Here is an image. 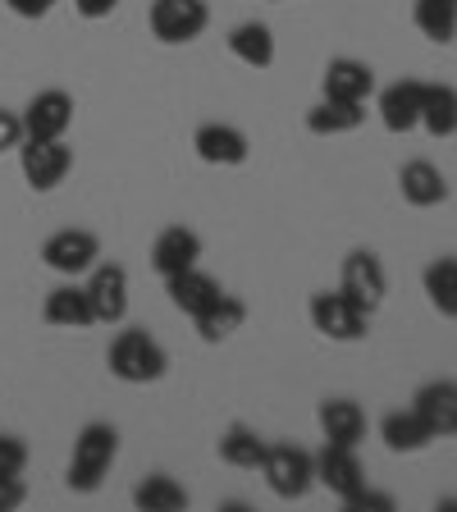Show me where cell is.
<instances>
[{
  "label": "cell",
  "mask_w": 457,
  "mask_h": 512,
  "mask_svg": "<svg viewBox=\"0 0 457 512\" xmlns=\"http://www.w3.org/2000/svg\"><path fill=\"white\" fill-rule=\"evenodd\" d=\"M119 458V430L110 421H87L74 439V453H69V476L64 485L74 494H96L106 485L110 467Z\"/></svg>",
  "instance_id": "1"
},
{
  "label": "cell",
  "mask_w": 457,
  "mask_h": 512,
  "mask_svg": "<svg viewBox=\"0 0 457 512\" xmlns=\"http://www.w3.org/2000/svg\"><path fill=\"white\" fill-rule=\"evenodd\" d=\"M106 366L124 384H156L160 375L170 371V352L160 348L156 334H147V330H119L110 339Z\"/></svg>",
  "instance_id": "2"
},
{
  "label": "cell",
  "mask_w": 457,
  "mask_h": 512,
  "mask_svg": "<svg viewBox=\"0 0 457 512\" xmlns=\"http://www.w3.org/2000/svg\"><path fill=\"white\" fill-rule=\"evenodd\" d=\"M307 316L316 325V334H325L330 343H362L371 334V311L362 302H352L343 288H325V293H311Z\"/></svg>",
  "instance_id": "3"
},
{
  "label": "cell",
  "mask_w": 457,
  "mask_h": 512,
  "mask_svg": "<svg viewBox=\"0 0 457 512\" xmlns=\"http://www.w3.org/2000/svg\"><path fill=\"white\" fill-rule=\"evenodd\" d=\"M261 476H266L275 499L298 503V499H307L311 485H316V453H307L302 444H266Z\"/></svg>",
  "instance_id": "4"
},
{
  "label": "cell",
  "mask_w": 457,
  "mask_h": 512,
  "mask_svg": "<svg viewBox=\"0 0 457 512\" xmlns=\"http://www.w3.org/2000/svg\"><path fill=\"white\" fill-rule=\"evenodd\" d=\"M69 170H74V151L64 147V138H23L19 142V174L32 192L60 188Z\"/></svg>",
  "instance_id": "5"
},
{
  "label": "cell",
  "mask_w": 457,
  "mask_h": 512,
  "mask_svg": "<svg viewBox=\"0 0 457 512\" xmlns=\"http://www.w3.org/2000/svg\"><path fill=\"white\" fill-rule=\"evenodd\" d=\"M151 37L165 46H188L197 42L211 23V10H206V0H151Z\"/></svg>",
  "instance_id": "6"
},
{
  "label": "cell",
  "mask_w": 457,
  "mask_h": 512,
  "mask_svg": "<svg viewBox=\"0 0 457 512\" xmlns=\"http://www.w3.org/2000/svg\"><path fill=\"white\" fill-rule=\"evenodd\" d=\"M339 288L348 293L352 302H362V307L375 316V311H380V302L389 298V270H384V261L375 252H366V247H352V252L343 256Z\"/></svg>",
  "instance_id": "7"
},
{
  "label": "cell",
  "mask_w": 457,
  "mask_h": 512,
  "mask_svg": "<svg viewBox=\"0 0 457 512\" xmlns=\"http://www.w3.org/2000/svg\"><path fill=\"white\" fill-rule=\"evenodd\" d=\"M42 261H46V270H55V275L78 279L101 261V238H96L92 229H55V234L42 243Z\"/></svg>",
  "instance_id": "8"
},
{
  "label": "cell",
  "mask_w": 457,
  "mask_h": 512,
  "mask_svg": "<svg viewBox=\"0 0 457 512\" xmlns=\"http://www.w3.org/2000/svg\"><path fill=\"white\" fill-rule=\"evenodd\" d=\"M87 302L101 325H119L128 316V270L119 261H96L87 270Z\"/></svg>",
  "instance_id": "9"
},
{
  "label": "cell",
  "mask_w": 457,
  "mask_h": 512,
  "mask_svg": "<svg viewBox=\"0 0 457 512\" xmlns=\"http://www.w3.org/2000/svg\"><path fill=\"white\" fill-rule=\"evenodd\" d=\"M192 151L202 165H215V170H234V165H247L252 156V142L238 124H224V119H211L192 133Z\"/></svg>",
  "instance_id": "10"
},
{
  "label": "cell",
  "mask_w": 457,
  "mask_h": 512,
  "mask_svg": "<svg viewBox=\"0 0 457 512\" xmlns=\"http://www.w3.org/2000/svg\"><path fill=\"white\" fill-rule=\"evenodd\" d=\"M23 119V138H64L74 124V96L64 87H46L19 110Z\"/></svg>",
  "instance_id": "11"
},
{
  "label": "cell",
  "mask_w": 457,
  "mask_h": 512,
  "mask_svg": "<svg viewBox=\"0 0 457 512\" xmlns=\"http://www.w3.org/2000/svg\"><path fill=\"white\" fill-rule=\"evenodd\" d=\"M316 485H325L334 499L348 503L352 494L366 485V467H362V458H357V448H348V444L320 448L316 453Z\"/></svg>",
  "instance_id": "12"
},
{
  "label": "cell",
  "mask_w": 457,
  "mask_h": 512,
  "mask_svg": "<svg viewBox=\"0 0 457 512\" xmlns=\"http://www.w3.org/2000/svg\"><path fill=\"white\" fill-rule=\"evenodd\" d=\"M202 261V234L188 229V224H170V229H160L156 243H151V270L160 279L179 275V270H192Z\"/></svg>",
  "instance_id": "13"
},
{
  "label": "cell",
  "mask_w": 457,
  "mask_h": 512,
  "mask_svg": "<svg viewBox=\"0 0 457 512\" xmlns=\"http://www.w3.org/2000/svg\"><path fill=\"white\" fill-rule=\"evenodd\" d=\"M421 96H426V83L421 78H398L380 92L375 110H380V124L389 133H412L421 128Z\"/></svg>",
  "instance_id": "14"
},
{
  "label": "cell",
  "mask_w": 457,
  "mask_h": 512,
  "mask_svg": "<svg viewBox=\"0 0 457 512\" xmlns=\"http://www.w3.org/2000/svg\"><path fill=\"white\" fill-rule=\"evenodd\" d=\"M320 96H334V101H371L375 69L366 60H352V55H334V60L325 64V78H320Z\"/></svg>",
  "instance_id": "15"
},
{
  "label": "cell",
  "mask_w": 457,
  "mask_h": 512,
  "mask_svg": "<svg viewBox=\"0 0 457 512\" xmlns=\"http://www.w3.org/2000/svg\"><path fill=\"white\" fill-rule=\"evenodd\" d=\"M398 192H403L407 206L430 211V206L448 202V179H444V170H439L435 160H407L403 170H398Z\"/></svg>",
  "instance_id": "16"
},
{
  "label": "cell",
  "mask_w": 457,
  "mask_h": 512,
  "mask_svg": "<svg viewBox=\"0 0 457 512\" xmlns=\"http://www.w3.org/2000/svg\"><path fill=\"white\" fill-rule=\"evenodd\" d=\"M412 407L426 416V426L435 430V439L457 435V380H426L416 389Z\"/></svg>",
  "instance_id": "17"
},
{
  "label": "cell",
  "mask_w": 457,
  "mask_h": 512,
  "mask_svg": "<svg viewBox=\"0 0 457 512\" xmlns=\"http://www.w3.org/2000/svg\"><path fill=\"white\" fill-rule=\"evenodd\" d=\"M380 439L389 453H426L435 444V430L426 426V416L416 412V407H398V412H384L380 421Z\"/></svg>",
  "instance_id": "18"
},
{
  "label": "cell",
  "mask_w": 457,
  "mask_h": 512,
  "mask_svg": "<svg viewBox=\"0 0 457 512\" xmlns=\"http://www.w3.org/2000/svg\"><path fill=\"white\" fill-rule=\"evenodd\" d=\"M362 124H366V101H334V96H320L316 106L307 110L311 138H343V133H357Z\"/></svg>",
  "instance_id": "19"
},
{
  "label": "cell",
  "mask_w": 457,
  "mask_h": 512,
  "mask_svg": "<svg viewBox=\"0 0 457 512\" xmlns=\"http://www.w3.org/2000/svg\"><path fill=\"white\" fill-rule=\"evenodd\" d=\"M320 421V435H325V444H348L357 448L366 439V412L352 398H325L316 412Z\"/></svg>",
  "instance_id": "20"
},
{
  "label": "cell",
  "mask_w": 457,
  "mask_h": 512,
  "mask_svg": "<svg viewBox=\"0 0 457 512\" xmlns=\"http://www.w3.org/2000/svg\"><path fill=\"white\" fill-rule=\"evenodd\" d=\"M42 320L46 325H55V330H87V325H96L92 302H87V288L83 284L51 288L46 302H42Z\"/></svg>",
  "instance_id": "21"
},
{
  "label": "cell",
  "mask_w": 457,
  "mask_h": 512,
  "mask_svg": "<svg viewBox=\"0 0 457 512\" xmlns=\"http://www.w3.org/2000/svg\"><path fill=\"white\" fill-rule=\"evenodd\" d=\"M165 293H170V302L183 311V316H202L224 288H220V279L206 275L202 266H192V270H179V275L165 279Z\"/></svg>",
  "instance_id": "22"
},
{
  "label": "cell",
  "mask_w": 457,
  "mask_h": 512,
  "mask_svg": "<svg viewBox=\"0 0 457 512\" xmlns=\"http://www.w3.org/2000/svg\"><path fill=\"white\" fill-rule=\"evenodd\" d=\"M192 325H197V339H202V343L234 339V334L247 325V302L234 298V293H220V298H215L202 316H192Z\"/></svg>",
  "instance_id": "23"
},
{
  "label": "cell",
  "mask_w": 457,
  "mask_h": 512,
  "mask_svg": "<svg viewBox=\"0 0 457 512\" xmlns=\"http://www.w3.org/2000/svg\"><path fill=\"white\" fill-rule=\"evenodd\" d=\"M229 55L243 60L247 69H270V64H275V32L256 19L238 23V28L229 32Z\"/></svg>",
  "instance_id": "24"
},
{
  "label": "cell",
  "mask_w": 457,
  "mask_h": 512,
  "mask_svg": "<svg viewBox=\"0 0 457 512\" xmlns=\"http://www.w3.org/2000/svg\"><path fill=\"white\" fill-rule=\"evenodd\" d=\"M412 23L426 42L453 46L457 42V0H412Z\"/></svg>",
  "instance_id": "25"
},
{
  "label": "cell",
  "mask_w": 457,
  "mask_h": 512,
  "mask_svg": "<svg viewBox=\"0 0 457 512\" xmlns=\"http://www.w3.org/2000/svg\"><path fill=\"white\" fill-rule=\"evenodd\" d=\"M421 128H426L430 138H453L457 133V87L453 83H426Z\"/></svg>",
  "instance_id": "26"
},
{
  "label": "cell",
  "mask_w": 457,
  "mask_h": 512,
  "mask_svg": "<svg viewBox=\"0 0 457 512\" xmlns=\"http://www.w3.org/2000/svg\"><path fill=\"white\" fill-rule=\"evenodd\" d=\"M261 458H266V439L256 435L252 426L234 421V426L220 435V462L234 471H261Z\"/></svg>",
  "instance_id": "27"
},
{
  "label": "cell",
  "mask_w": 457,
  "mask_h": 512,
  "mask_svg": "<svg viewBox=\"0 0 457 512\" xmlns=\"http://www.w3.org/2000/svg\"><path fill=\"white\" fill-rule=\"evenodd\" d=\"M133 508L138 512H179V508H188V490H183L174 476H165V471H151L147 480L133 485Z\"/></svg>",
  "instance_id": "28"
},
{
  "label": "cell",
  "mask_w": 457,
  "mask_h": 512,
  "mask_svg": "<svg viewBox=\"0 0 457 512\" xmlns=\"http://www.w3.org/2000/svg\"><path fill=\"white\" fill-rule=\"evenodd\" d=\"M421 288H426L430 307L439 316L457 320V256H435L426 270H421Z\"/></svg>",
  "instance_id": "29"
},
{
  "label": "cell",
  "mask_w": 457,
  "mask_h": 512,
  "mask_svg": "<svg viewBox=\"0 0 457 512\" xmlns=\"http://www.w3.org/2000/svg\"><path fill=\"white\" fill-rule=\"evenodd\" d=\"M28 471V444L19 435H0V476H23Z\"/></svg>",
  "instance_id": "30"
},
{
  "label": "cell",
  "mask_w": 457,
  "mask_h": 512,
  "mask_svg": "<svg viewBox=\"0 0 457 512\" xmlns=\"http://www.w3.org/2000/svg\"><path fill=\"white\" fill-rule=\"evenodd\" d=\"M19 142H23V119L14 110H0V156L19 151Z\"/></svg>",
  "instance_id": "31"
},
{
  "label": "cell",
  "mask_w": 457,
  "mask_h": 512,
  "mask_svg": "<svg viewBox=\"0 0 457 512\" xmlns=\"http://www.w3.org/2000/svg\"><path fill=\"white\" fill-rule=\"evenodd\" d=\"M23 499H28V490H23V476H0V512H14Z\"/></svg>",
  "instance_id": "32"
},
{
  "label": "cell",
  "mask_w": 457,
  "mask_h": 512,
  "mask_svg": "<svg viewBox=\"0 0 457 512\" xmlns=\"http://www.w3.org/2000/svg\"><path fill=\"white\" fill-rule=\"evenodd\" d=\"M348 508H380V512H389V508H394V499H389V494H380V490H371V485H362V490L348 499Z\"/></svg>",
  "instance_id": "33"
},
{
  "label": "cell",
  "mask_w": 457,
  "mask_h": 512,
  "mask_svg": "<svg viewBox=\"0 0 457 512\" xmlns=\"http://www.w3.org/2000/svg\"><path fill=\"white\" fill-rule=\"evenodd\" d=\"M74 10L96 23V19H110V14L119 10V0H74Z\"/></svg>",
  "instance_id": "34"
},
{
  "label": "cell",
  "mask_w": 457,
  "mask_h": 512,
  "mask_svg": "<svg viewBox=\"0 0 457 512\" xmlns=\"http://www.w3.org/2000/svg\"><path fill=\"white\" fill-rule=\"evenodd\" d=\"M5 5H10V10L19 14V19H46L55 0H5Z\"/></svg>",
  "instance_id": "35"
},
{
  "label": "cell",
  "mask_w": 457,
  "mask_h": 512,
  "mask_svg": "<svg viewBox=\"0 0 457 512\" xmlns=\"http://www.w3.org/2000/svg\"><path fill=\"white\" fill-rule=\"evenodd\" d=\"M279 5H284V0H279Z\"/></svg>",
  "instance_id": "36"
}]
</instances>
